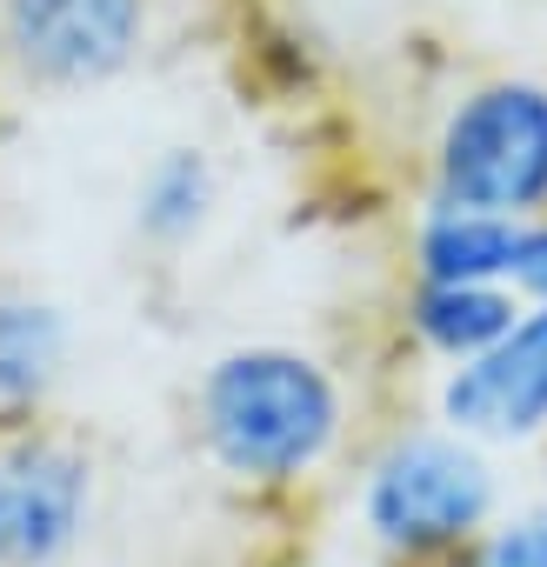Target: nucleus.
<instances>
[{"instance_id":"obj_1","label":"nucleus","mask_w":547,"mask_h":567,"mask_svg":"<svg viewBox=\"0 0 547 567\" xmlns=\"http://www.w3.org/2000/svg\"><path fill=\"white\" fill-rule=\"evenodd\" d=\"M354 394L341 368L295 341H234L187 388L200 461L247 501H301L354 454Z\"/></svg>"},{"instance_id":"obj_2","label":"nucleus","mask_w":547,"mask_h":567,"mask_svg":"<svg viewBox=\"0 0 547 567\" xmlns=\"http://www.w3.org/2000/svg\"><path fill=\"white\" fill-rule=\"evenodd\" d=\"M348 514L374 567H434L500 514V474L454 427L394 421L354 454Z\"/></svg>"},{"instance_id":"obj_3","label":"nucleus","mask_w":547,"mask_h":567,"mask_svg":"<svg viewBox=\"0 0 547 567\" xmlns=\"http://www.w3.org/2000/svg\"><path fill=\"white\" fill-rule=\"evenodd\" d=\"M427 207L494 220L547 214V87L527 74L474 81L447 101L427 141Z\"/></svg>"},{"instance_id":"obj_4","label":"nucleus","mask_w":547,"mask_h":567,"mask_svg":"<svg viewBox=\"0 0 547 567\" xmlns=\"http://www.w3.org/2000/svg\"><path fill=\"white\" fill-rule=\"evenodd\" d=\"M101 507V461L54 421H0V567H68Z\"/></svg>"},{"instance_id":"obj_5","label":"nucleus","mask_w":547,"mask_h":567,"mask_svg":"<svg viewBox=\"0 0 547 567\" xmlns=\"http://www.w3.org/2000/svg\"><path fill=\"white\" fill-rule=\"evenodd\" d=\"M154 41V0H0V74L28 94L121 81Z\"/></svg>"},{"instance_id":"obj_6","label":"nucleus","mask_w":547,"mask_h":567,"mask_svg":"<svg viewBox=\"0 0 547 567\" xmlns=\"http://www.w3.org/2000/svg\"><path fill=\"white\" fill-rule=\"evenodd\" d=\"M434 421L474 447H540L547 441V308H520L514 328L434 381Z\"/></svg>"},{"instance_id":"obj_7","label":"nucleus","mask_w":547,"mask_h":567,"mask_svg":"<svg viewBox=\"0 0 547 567\" xmlns=\"http://www.w3.org/2000/svg\"><path fill=\"white\" fill-rule=\"evenodd\" d=\"M74 328L34 288H0V421H41L68 381Z\"/></svg>"},{"instance_id":"obj_8","label":"nucleus","mask_w":547,"mask_h":567,"mask_svg":"<svg viewBox=\"0 0 547 567\" xmlns=\"http://www.w3.org/2000/svg\"><path fill=\"white\" fill-rule=\"evenodd\" d=\"M514 315H520L514 288H434V280H407L401 341L434 368H461V361L487 354L514 328Z\"/></svg>"},{"instance_id":"obj_9","label":"nucleus","mask_w":547,"mask_h":567,"mask_svg":"<svg viewBox=\"0 0 547 567\" xmlns=\"http://www.w3.org/2000/svg\"><path fill=\"white\" fill-rule=\"evenodd\" d=\"M514 220L467 214V207H421L407 234V280L434 288H507Z\"/></svg>"},{"instance_id":"obj_10","label":"nucleus","mask_w":547,"mask_h":567,"mask_svg":"<svg viewBox=\"0 0 547 567\" xmlns=\"http://www.w3.org/2000/svg\"><path fill=\"white\" fill-rule=\"evenodd\" d=\"M220 207V174L200 147H167L134 187V234L147 247H187Z\"/></svg>"},{"instance_id":"obj_11","label":"nucleus","mask_w":547,"mask_h":567,"mask_svg":"<svg viewBox=\"0 0 547 567\" xmlns=\"http://www.w3.org/2000/svg\"><path fill=\"white\" fill-rule=\"evenodd\" d=\"M434 567H547V501L500 507L461 554H447Z\"/></svg>"},{"instance_id":"obj_12","label":"nucleus","mask_w":547,"mask_h":567,"mask_svg":"<svg viewBox=\"0 0 547 567\" xmlns=\"http://www.w3.org/2000/svg\"><path fill=\"white\" fill-rule=\"evenodd\" d=\"M507 288L520 308H547V214L514 220V260H507Z\"/></svg>"},{"instance_id":"obj_13","label":"nucleus","mask_w":547,"mask_h":567,"mask_svg":"<svg viewBox=\"0 0 547 567\" xmlns=\"http://www.w3.org/2000/svg\"><path fill=\"white\" fill-rule=\"evenodd\" d=\"M240 567H334V560H314V554H295V547H274V554H254Z\"/></svg>"}]
</instances>
